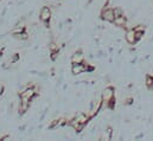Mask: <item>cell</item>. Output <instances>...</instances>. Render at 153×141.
I'll return each mask as SVG.
<instances>
[{"instance_id": "obj_1", "label": "cell", "mask_w": 153, "mask_h": 141, "mask_svg": "<svg viewBox=\"0 0 153 141\" xmlns=\"http://www.w3.org/2000/svg\"><path fill=\"white\" fill-rule=\"evenodd\" d=\"M102 105L108 108H113L115 100V90L113 87H108L102 93Z\"/></svg>"}, {"instance_id": "obj_2", "label": "cell", "mask_w": 153, "mask_h": 141, "mask_svg": "<svg viewBox=\"0 0 153 141\" xmlns=\"http://www.w3.org/2000/svg\"><path fill=\"white\" fill-rule=\"evenodd\" d=\"M101 18H102L103 20H106V22L114 23L115 16H114V11H113V8L105 6V7L102 8V11H101Z\"/></svg>"}, {"instance_id": "obj_3", "label": "cell", "mask_w": 153, "mask_h": 141, "mask_svg": "<svg viewBox=\"0 0 153 141\" xmlns=\"http://www.w3.org/2000/svg\"><path fill=\"white\" fill-rule=\"evenodd\" d=\"M50 18H51V10H50V7H48V6L42 7L40 13H39V19H40L46 26H49V20H50Z\"/></svg>"}, {"instance_id": "obj_4", "label": "cell", "mask_w": 153, "mask_h": 141, "mask_svg": "<svg viewBox=\"0 0 153 141\" xmlns=\"http://www.w3.org/2000/svg\"><path fill=\"white\" fill-rule=\"evenodd\" d=\"M87 70H88V64H84V63H74L71 68V72L74 75H81Z\"/></svg>"}, {"instance_id": "obj_5", "label": "cell", "mask_w": 153, "mask_h": 141, "mask_svg": "<svg viewBox=\"0 0 153 141\" xmlns=\"http://www.w3.org/2000/svg\"><path fill=\"white\" fill-rule=\"evenodd\" d=\"M125 39H126V42H127L128 44H131V45L135 44V43H137V39H135V30H134V29L127 30V32H126V35H125Z\"/></svg>"}, {"instance_id": "obj_6", "label": "cell", "mask_w": 153, "mask_h": 141, "mask_svg": "<svg viewBox=\"0 0 153 141\" xmlns=\"http://www.w3.org/2000/svg\"><path fill=\"white\" fill-rule=\"evenodd\" d=\"M83 62H84V56L82 55L81 51L75 52V53L71 56V63H73V64H74V63H83Z\"/></svg>"}, {"instance_id": "obj_7", "label": "cell", "mask_w": 153, "mask_h": 141, "mask_svg": "<svg viewBox=\"0 0 153 141\" xmlns=\"http://www.w3.org/2000/svg\"><path fill=\"white\" fill-rule=\"evenodd\" d=\"M113 24H115V25H116V26H119V27H125V26H126V24H127V19H126V17H125V16L116 17Z\"/></svg>"}, {"instance_id": "obj_8", "label": "cell", "mask_w": 153, "mask_h": 141, "mask_svg": "<svg viewBox=\"0 0 153 141\" xmlns=\"http://www.w3.org/2000/svg\"><path fill=\"white\" fill-rule=\"evenodd\" d=\"M69 125H70V126H71L76 132H81V131L84 128V126H83V125H81L75 117H74L73 120H70V121H69Z\"/></svg>"}, {"instance_id": "obj_9", "label": "cell", "mask_w": 153, "mask_h": 141, "mask_svg": "<svg viewBox=\"0 0 153 141\" xmlns=\"http://www.w3.org/2000/svg\"><path fill=\"white\" fill-rule=\"evenodd\" d=\"M89 117H90V116H87V115H85V114H83V113H81V114H78V115L75 116V119H76L81 125H83V126H85V125H87V122H88Z\"/></svg>"}, {"instance_id": "obj_10", "label": "cell", "mask_w": 153, "mask_h": 141, "mask_svg": "<svg viewBox=\"0 0 153 141\" xmlns=\"http://www.w3.org/2000/svg\"><path fill=\"white\" fill-rule=\"evenodd\" d=\"M49 51H50L51 53L58 52V45H57L56 43H50V45H49Z\"/></svg>"}, {"instance_id": "obj_11", "label": "cell", "mask_w": 153, "mask_h": 141, "mask_svg": "<svg viewBox=\"0 0 153 141\" xmlns=\"http://www.w3.org/2000/svg\"><path fill=\"white\" fill-rule=\"evenodd\" d=\"M113 11H114L115 18H116V17H120V16H123V11H122L120 7H114Z\"/></svg>"}, {"instance_id": "obj_12", "label": "cell", "mask_w": 153, "mask_h": 141, "mask_svg": "<svg viewBox=\"0 0 153 141\" xmlns=\"http://www.w3.org/2000/svg\"><path fill=\"white\" fill-rule=\"evenodd\" d=\"M18 39H23V40H26L27 38H29V36H27V33L24 31V32H22V33H18V35H14Z\"/></svg>"}, {"instance_id": "obj_13", "label": "cell", "mask_w": 153, "mask_h": 141, "mask_svg": "<svg viewBox=\"0 0 153 141\" xmlns=\"http://www.w3.org/2000/svg\"><path fill=\"white\" fill-rule=\"evenodd\" d=\"M144 33H145V32H143V31H135V39H137V42H139V40L143 38Z\"/></svg>"}, {"instance_id": "obj_14", "label": "cell", "mask_w": 153, "mask_h": 141, "mask_svg": "<svg viewBox=\"0 0 153 141\" xmlns=\"http://www.w3.org/2000/svg\"><path fill=\"white\" fill-rule=\"evenodd\" d=\"M18 61H19V55H18V53H14V55L12 56V58L10 59L11 63H17Z\"/></svg>"}, {"instance_id": "obj_15", "label": "cell", "mask_w": 153, "mask_h": 141, "mask_svg": "<svg viewBox=\"0 0 153 141\" xmlns=\"http://www.w3.org/2000/svg\"><path fill=\"white\" fill-rule=\"evenodd\" d=\"M134 30H135V31H143V32H145V26H143V25H139V26L134 27Z\"/></svg>"}, {"instance_id": "obj_16", "label": "cell", "mask_w": 153, "mask_h": 141, "mask_svg": "<svg viewBox=\"0 0 153 141\" xmlns=\"http://www.w3.org/2000/svg\"><path fill=\"white\" fill-rule=\"evenodd\" d=\"M2 93H4V85H0V96L2 95Z\"/></svg>"}]
</instances>
